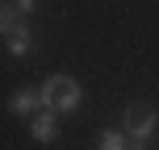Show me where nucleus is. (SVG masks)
I'll return each instance as SVG.
<instances>
[{"mask_svg":"<svg viewBox=\"0 0 159 150\" xmlns=\"http://www.w3.org/2000/svg\"><path fill=\"white\" fill-rule=\"evenodd\" d=\"M42 109L50 113H75L80 109V84L71 75H50L42 88Z\"/></svg>","mask_w":159,"mask_h":150,"instance_id":"obj_1","label":"nucleus"},{"mask_svg":"<svg viewBox=\"0 0 159 150\" xmlns=\"http://www.w3.org/2000/svg\"><path fill=\"white\" fill-rule=\"evenodd\" d=\"M126 138H134L130 146H147L151 142V134H155V109L147 100H130L126 104Z\"/></svg>","mask_w":159,"mask_h":150,"instance_id":"obj_2","label":"nucleus"},{"mask_svg":"<svg viewBox=\"0 0 159 150\" xmlns=\"http://www.w3.org/2000/svg\"><path fill=\"white\" fill-rule=\"evenodd\" d=\"M4 46H8V54H13V58L30 54V46H34V33H30V25L13 21V25H8V33H4Z\"/></svg>","mask_w":159,"mask_h":150,"instance_id":"obj_3","label":"nucleus"},{"mask_svg":"<svg viewBox=\"0 0 159 150\" xmlns=\"http://www.w3.org/2000/svg\"><path fill=\"white\" fill-rule=\"evenodd\" d=\"M38 104H42V92H34V88H21L13 96V113H34Z\"/></svg>","mask_w":159,"mask_h":150,"instance_id":"obj_4","label":"nucleus"},{"mask_svg":"<svg viewBox=\"0 0 159 150\" xmlns=\"http://www.w3.org/2000/svg\"><path fill=\"white\" fill-rule=\"evenodd\" d=\"M34 138H38V142H55V138H59V125H55V117H50V113L34 121Z\"/></svg>","mask_w":159,"mask_h":150,"instance_id":"obj_5","label":"nucleus"},{"mask_svg":"<svg viewBox=\"0 0 159 150\" xmlns=\"http://www.w3.org/2000/svg\"><path fill=\"white\" fill-rule=\"evenodd\" d=\"M96 146H101V150H121V146H130V142H126V129H105Z\"/></svg>","mask_w":159,"mask_h":150,"instance_id":"obj_6","label":"nucleus"},{"mask_svg":"<svg viewBox=\"0 0 159 150\" xmlns=\"http://www.w3.org/2000/svg\"><path fill=\"white\" fill-rule=\"evenodd\" d=\"M17 21V13H13V4L8 0H0V33H8V25Z\"/></svg>","mask_w":159,"mask_h":150,"instance_id":"obj_7","label":"nucleus"},{"mask_svg":"<svg viewBox=\"0 0 159 150\" xmlns=\"http://www.w3.org/2000/svg\"><path fill=\"white\" fill-rule=\"evenodd\" d=\"M8 4H13L17 17H30V13H34V0H8Z\"/></svg>","mask_w":159,"mask_h":150,"instance_id":"obj_8","label":"nucleus"}]
</instances>
